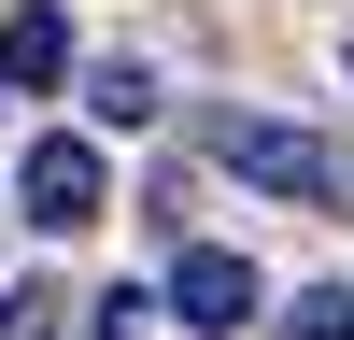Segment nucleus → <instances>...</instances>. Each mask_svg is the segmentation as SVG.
<instances>
[{"mask_svg": "<svg viewBox=\"0 0 354 340\" xmlns=\"http://www.w3.org/2000/svg\"><path fill=\"white\" fill-rule=\"evenodd\" d=\"M15 198H28V227H57V241H71V227H100V198H113V170H100V142H28V170H15Z\"/></svg>", "mask_w": 354, "mask_h": 340, "instance_id": "nucleus-1", "label": "nucleus"}, {"mask_svg": "<svg viewBox=\"0 0 354 340\" xmlns=\"http://www.w3.org/2000/svg\"><path fill=\"white\" fill-rule=\"evenodd\" d=\"M213 156L241 170V185H270V198H326V142H312V128H283V113H227V128H213Z\"/></svg>", "mask_w": 354, "mask_h": 340, "instance_id": "nucleus-2", "label": "nucleus"}, {"mask_svg": "<svg viewBox=\"0 0 354 340\" xmlns=\"http://www.w3.org/2000/svg\"><path fill=\"white\" fill-rule=\"evenodd\" d=\"M170 312H185L198 340H241V326H255V270H241L227 241H185V255H170Z\"/></svg>", "mask_w": 354, "mask_h": 340, "instance_id": "nucleus-3", "label": "nucleus"}, {"mask_svg": "<svg viewBox=\"0 0 354 340\" xmlns=\"http://www.w3.org/2000/svg\"><path fill=\"white\" fill-rule=\"evenodd\" d=\"M71 71V15H43V0H28L15 28H0V85H57Z\"/></svg>", "mask_w": 354, "mask_h": 340, "instance_id": "nucleus-4", "label": "nucleus"}, {"mask_svg": "<svg viewBox=\"0 0 354 340\" xmlns=\"http://www.w3.org/2000/svg\"><path fill=\"white\" fill-rule=\"evenodd\" d=\"M85 113H100V128H142V113H156V71H142V57H100V71H85Z\"/></svg>", "mask_w": 354, "mask_h": 340, "instance_id": "nucleus-5", "label": "nucleus"}, {"mask_svg": "<svg viewBox=\"0 0 354 340\" xmlns=\"http://www.w3.org/2000/svg\"><path fill=\"white\" fill-rule=\"evenodd\" d=\"M283 340H354V283H312V298L283 312Z\"/></svg>", "mask_w": 354, "mask_h": 340, "instance_id": "nucleus-6", "label": "nucleus"}, {"mask_svg": "<svg viewBox=\"0 0 354 340\" xmlns=\"http://www.w3.org/2000/svg\"><path fill=\"white\" fill-rule=\"evenodd\" d=\"M0 340H57V298H43V283H15V298H0Z\"/></svg>", "mask_w": 354, "mask_h": 340, "instance_id": "nucleus-7", "label": "nucleus"}, {"mask_svg": "<svg viewBox=\"0 0 354 340\" xmlns=\"http://www.w3.org/2000/svg\"><path fill=\"white\" fill-rule=\"evenodd\" d=\"M340 85H354V43H340Z\"/></svg>", "mask_w": 354, "mask_h": 340, "instance_id": "nucleus-8", "label": "nucleus"}]
</instances>
